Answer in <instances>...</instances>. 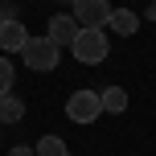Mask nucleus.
<instances>
[{"label": "nucleus", "mask_w": 156, "mask_h": 156, "mask_svg": "<svg viewBox=\"0 0 156 156\" xmlns=\"http://www.w3.org/2000/svg\"><path fill=\"white\" fill-rule=\"evenodd\" d=\"M70 49H74V58L82 66H99L103 58H107V33L103 29H78V37L70 41Z\"/></svg>", "instance_id": "obj_1"}, {"label": "nucleus", "mask_w": 156, "mask_h": 156, "mask_svg": "<svg viewBox=\"0 0 156 156\" xmlns=\"http://www.w3.org/2000/svg\"><path fill=\"white\" fill-rule=\"evenodd\" d=\"M58 54H62V49H58L49 37H29V41H25V49H21L25 66H29V70H41V74L58 66Z\"/></svg>", "instance_id": "obj_2"}, {"label": "nucleus", "mask_w": 156, "mask_h": 156, "mask_svg": "<svg viewBox=\"0 0 156 156\" xmlns=\"http://www.w3.org/2000/svg\"><path fill=\"white\" fill-rule=\"evenodd\" d=\"M66 115L70 123H94L103 115V103H99V90H74L66 99Z\"/></svg>", "instance_id": "obj_3"}, {"label": "nucleus", "mask_w": 156, "mask_h": 156, "mask_svg": "<svg viewBox=\"0 0 156 156\" xmlns=\"http://www.w3.org/2000/svg\"><path fill=\"white\" fill-rule=\"evenodd\" d=\"M74 21L82 25V29H103V25L111 21V4L107 0H74Z\"/></svg>", "instance_id": "obj_4"}, {"label": "nucleus", "mask_w": 156, "mask_h": 156, "mask_svg": "<svg viewBox=\"0 0 156 156\" xmlns=\"http://www.w3.org/2000/svg\"><path fill=\"white\" fill-rule=\"evenodd\" d=\"M78 29H82V25H78L74 16H66V12H58V16H49V33H45V37L54 41L58 49H62V45H70V41L78 37Z\"/></svg>", "instance_id": "obj_5"}, {"label": "nucleus", "mask_w": 156, "mask_h": 156, "mask_svg": "<svg viewBox=\"0 0 156 156\" xmlns=\"http://www.w3.org/2000/svg\"><path fill=\"white\" fill-rule=\"evenodd\" d=\"M25 41H29V29H25L21 21H0V49H8V54H21Z\"/></svg>", "instance_id": "obj_6"}, {"label": "nucleus", "mask_w": 156, "mask_h": 156, "mask_svg": "<svg viewBox=\"0 0 156 156\" xmlns=\"http://www.w3.org/2000/svg\"><path fill=\"white\" fill-rule=\"evenodd\" d=\"M107 25L119 33V37H132V33L140 29V16H136L132 8H111V21H107Z\"/></svg>", "instance_id": "obj_7"}, {"label": "nucleus", "mask_w": 156, "mask_h": 156, "mask_svg": "<svg viewBox=\"0 0 156 156\" xmlns=\"http://www.w3.org/2000/svg\"><path fill=\"white\" fill-rule=\"evenodd\" d=\"M99 103L107 115H119V111H127V90L123 86H107V90H99Z\"/></svg>", "instance_id": "obj_8"}, {"label": "nucleus", "mask_w": 156, "mask_h": 156, "mask_svg": "<svg viewBox=\"0 0 156 156\" xmlns=\"http://www.w3.org/2000/svg\"><path fill=\"white\" fill-rule=\"evenodd\" d=\"M25 119V103L16 94H0V123H21Z\"/></svg>", "instance_id": "obj_9"}, {"label": "nucleus", "mask_w": 156, "mask_h": 156, "mask_svg": "<svg viewBox=\"0 0 156 156\" xmlns=\"http://www.w3.org/2000/svg\"><path fill=\"white\" fill-rule=\"evenodd\" d=\"M33 152H37V156H70V148H66L62 136H41Z\"/></svg>", "instance_id": "obj_10"}, {"label": "nucleus", "mask_w": 156, "mask_h": 156, "mask_svg": "<svg viewBox=\"0 0 156 156\" xmlns=\"http://www.w3.org/2000/svg\"><path fill=\"white\" fill-rule=\"evenodd\" d=\"M12 62H8V58H0V94H8V90H12Z\"/></svg>", "instance_id": "obj_11"}, {"label": "nucleus", "mask_w": 156, "mask_h": 156, "mask_svg": "<svg viewBox=\"0 0 156 156\" xmlns=\"http://www.w3.org/2000/svg\"><path fill=\"white\" fill-rule=\"evenodd\" d=\"M8 156H37V152H33V148H25V144H16V148L8 152Z\"/></svg>", "instance_id": "obj_12"}, {"label": "nucleus", "mask_w": 156, "mask_h": 156, "mask_svg": "<svg viewBox=\"0 0 156 156\" xmlns=\"http://www.w3.org/2000/svg\"><path fill=\"white\" fill-rule=\"evenodd\" d=\"M152 16H156V0H152Z\"/></svg>", "instance_id": "obj_13"}]
</instances>
